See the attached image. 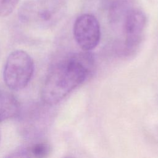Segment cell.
Masks as SVG:
<instances>
[{
  "mask_svg": "<svg viewBox=\"0 0 158 158\" xmlns=\"http://www.w3.org/2000/svg\"><path fill=\"white\" fill-rule=\"evenodd\" d=\"M94 57L89 51L73 54L56 63L44 80L41 98L44 102L58 103L89 76Z\"/></svg>",
  "mask_w": 158,
  "mask_h": 158,
  "instance_id": "obj_1",
  "label": "cell"
},
{
  "mask_svg": "<svg viewBox=\"0 0 158 158\" xmlns=\"http://www.w3.org/2000/svg\"><path fill=\"white\" fill-rule=\"evenodd\" d=\"M33 72L34 63L31 56L24 51L15 50L6 59L3 78L9 88L18 91L27 86Z\"/></svg>",
  "mask_w": 158,
  "mask_h": 158,
  "instance_id": "obj_2",
  "label": "cell"
},
{
  "mask_svg": "<svg viewBox=\"0 0 158 158\" xmlns=\"http://www.w3.org/2000/svg\"><path fill=\"white\" fill-rule=\"evenodd\" d=\"M60 9V3L57 0H31L21 6L19 17L27 24L46 26L54 21Z\"/></svg>",
  "mask_w": 158,
  "mask_h": 158,
  "instance_id": "obj_3",
  "label": "cell"
},
{
  "mask_svg": "<svg viewBox=\"0 0 158 158\" xmlns=\"http://www.w3.org/2000/svg\"><path fill=\"white\" fill-rule=\"evenodd\" d=\"M73 35L76 42L83 51H89L94 49L101 38L98 20L91 14L81 15L74 23Z\"/></svg>",
  "mask_w": 158,
  "mask_h": 158,
  "instance_id": "obj_4",
  "label": "cell"
},
{
  "mask_svg": "<svg viewBox=\"0 0 158 158\" xmlns=\"http://www.w3.org/2000/svg\"><path fill=\"white\" fill-rule=\"evenodd\" d=\"M146 19L143 12L138 9H130L125 15L124 31L127 50L135 49L141 42L146 27Z\"/></svg>",
  "mask_w": 158,
  "mask_h": 158,
  "instance_id": "obj_5",
  "label": "cell"
},
{
  "mask_svg": "<svg viewBox=\"0 0 158 158\" xmlns=\"http://www.w3.org/2000/svg\"><path fill=\"white\" fill-rule=\"evenodd\" d=\"M20 105L15 97L9 91L0 89V122L18 115Z\"/></svg>",
  "mask_w": 158,
  "mask_h": 158,
  "instance_id": "obj_6",
  "label": "cell"
},
{
  "mask_svg": "<svg viewBox=\"0 0 158 158\" xmlns=\"http://www.w3.org/2000/svg\"><path fill=\"white\" fill-rule=\"evenodd\" d=\"M50 152V146L46 143H39L28 147L25 154L27 157H46Z\"/></svg>",
  "mask_w": 158,
  "mask_h": 158,
  "instance_id": "obj_7",
  "label": "cell"
},
{
  "mask_svg": "<svg viewBox=\"0 0 158 158\" xmlns=\"http://www.w3.org/2000/svg\"><path fill=\"white\" fill-rule=\"evenodd\" d=\"M19 0H0V16L9 15L14 10Z\"/></svg>",
  "mask_w": 158,
  "mask_h": 158,
  "instance_id": "obj_8",
  "label": "cell"
},
{
  "mask_svg": "<svg viewBox=\"0 0 158 158\" xmlns=\"http://www.w3.org/2000/svg\"><path fill=\"white\" fill-rule=\"evenodd\" d=\"M0 141H1V132H0Z\"/></svg>",
  "mask_w": 158,
  "mask_h": 158,
  "instance_id": "obj_9",
  "label": "cell"
}]
</instances>
